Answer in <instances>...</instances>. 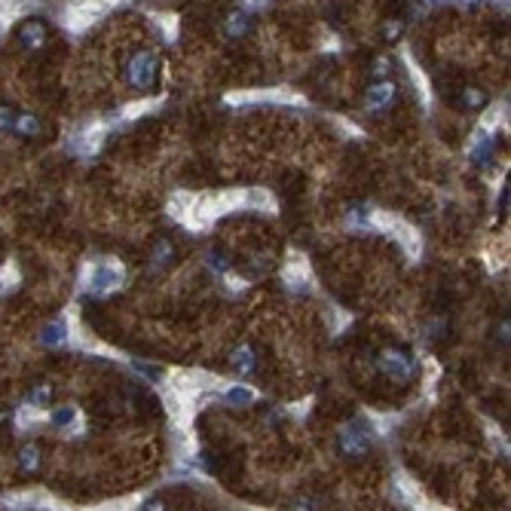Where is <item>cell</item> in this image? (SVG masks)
I'll return each instance as SVG.
<instances>
[{"label":"cell","mask_w":511,"mask_h":511,"mask_svg":"<svg viewBox=\"0 0 511 511\" xmlns=\"http://www.w3.org/2000/svg\"><path fill=\"white\" fill-rule=\"evenodd\" d=\"M120 282H122V267L117 260H95V263H86L80 285L86 291H92V294H108Z\"/></svg>","instance_id":"cell-1"},{"label":"cell","mask_w":511,"mask_h":511,"mask_svg":"<svg viewBox=\"0 0 511 511\" xmlns=\"http://www.w3.org/2000/svg\"><path fill=\"white\" fill-rule=\"evenodd\" d=\"M156 80V56L153 52H138L129 65V83L138 89H151Z\"/></svg>","instance_id":"cell-2"},{"label":"cell","mask_w":511,"mask_h":511,"mask_svg":"<svg viewBox=\"0 0 511 511\" xmlns=\"http://www.w3.org/2000/svg\"><path fill=\"white\" fill-rule=\"evenodd\" d=\"M68 340H70L68 319H56V322H49L46 328L40 331V343H43V346H65Z\"/></svg>","instance_id":"cell-3"},{"label":"cell","mask_w":511,"mask_h":511,"mask_svg":"<svg viewBox=\"0 0 511 511\" xmlns=\"http://www.w3.org/2000/svg\"><path fill=\"white\" fill-rule=\"evenodd\" d=\"M43 502H52L43 490H25V493H15V496H6L4 505L6 508H49Z\"/></svg>","instance_id":"cell-4"},{"label":"cell","mask_w":511,"mask_h":511,"mask_svg":"<svg viewBox=\"0 0 511 511\" xmlns=\"http://www.w3.org/2000/svg\"><path fill=\"white\" fill-rule=\"evenodd\" d=\"M380 367L389 377H395V380H408V374H410V358L404 355V352H386L383 355V361H380Z\"/></svg>","instance_id":"cell-5"},{"label":"cell","mask_w":511,"mask_h":511,"mask_svg":"<svg viewBox=\"0 0 511 511\" xmlns=\"http://www.w3.org/2000/svg\"><path fill=\"white\" fill-rule=\"evenodd\" d=\"M49 422H52V426H56L58 431H70V435H77V431L83 429L77 408H58V410L49 417Z\"/></svg>","instance_id":"cell-6"},{"label":"cell","mask_w":511,"mask_h":511,"mask_svg":"<svg viewBox=\"0 0 511 511\" xmlns=\"http://www.w3.org/2000/svg\"><path fill=\"white\" fill-rule=\"evenodd\" d=\"M395 99V86L392 83H374L371 95H367V111H380Z\"/></svg>","instance_id":"cell-7"},{"label":"cell","mask_w":511,"mask_h":511,"mask_svg":"<svg viewBox=\"0 0 511 511\" xmlns=\"http://www.w3.org/2000/svg\"><path fill=\"white\" fill-rule=\"evenodd\" d=\"M40 422H43V410L37 404H25V408L15 410V429L19 431H28L34 426H40Z\"/></svg>","instance_id":"cell-8"},{"label":"cell","mask_w":511,"mask_h":511,"mask_svg":"<svg viewBox=\"0 0 511 511\" xmlns=\"http://www.w3.org/2000/svg\"><path fill=\"white\" fill-rule=\"evenodd\" d=\"M340 444H343V450H346L349 456H358V453H365V447H367V438H365V431H355V429H346L340 435Z\"/></svg>","instance_id":"cell-9"},{"label":"cell","mask_w":511,"mask_h":511,"mask_svg":"<svg viewBox=\"0 0 511 511\" xmlns=\"http://www.w3.org/2000/svg\"><path fill=\"white\" fill-rule=\"evenodd\" d=\"M493 156V138H487V135H481L478 132V138H474V144H472V163H487Z\"/></svg>","instance_id":"cell-10"},{"label":"cell","mask_w":511,"mask_h":511,"mask_svg":"<svg viewBox=\"0 0 511 511\" xmlns=\"http://www.w3.org/2000/svg\"><path fill=\"white\" fill-rule=\"evenodd\" d=\"M224 31H227V37H245V34H248V15L245 13H230Z\"/></svg>","instance_id":"cell-11"},{"label":"cell","mask_w":511,"mask_h":511,"mask_svg":"<svg viewBox=\"0 0 511 511\" xmlns=\"http://www.w3.org/2000/svg\"><path fill=\"white\" fill-rule=\"evenodd\" d=\"M22 40L28 43L31 49H37V46H43V28L37 22H31V25H25L22 28Z\"/></svg>","instance_id":"cell-12"},{"label":"cell","mask_w":511,"mask_h":511,"mask_svg":"<svg viewBox=\"0 0 511 511\" xmlns=\"http://www.w3.org/2000/svg\"><path fill=\"white\" fill-rule=\"evenodd\" d=\"M227 401H230V404H251L254 392L245 389V386H230V389H227Z\"/></svg>","instance_id":"cell-13"},{"label":"cell","mask_w":511,"mask_h":511,"mask_svg":"<svg viewBox=\"0 0 511 511\" xmlns=\"http://www.w3.org/2000/svg\"><path fill=\"white\" fill-rule=\"evenodd\" d=\"M13 129H15V132H22V135H34V132L40 129V122L34 120L31 113H25V117H19V120L13 122Z\"/></svg>","instance_id":"cell-14"},{"label":"cell","mask_w":511,"mask_h":511,"mask_svg":"<svg viewBox=\"0 0 511 511\" xmlns=\"http://www.w3.org/2000/svg\"><path fill=\"white\" fill-rule=\"evenodd\" d=\"M19 462H22L25 472H34V469H37V462H40V460H37V447H25Z\"/></svg>","instance_id":"cell-15"},{"label":"cell","mask_w":511,"mask_h":511,"mask_svg":"<svg viewBox=\"0 0 511 511\" xmlns=\"http://www.w3.org/2000/svg\"><path fill=\"white\" fill-rule=\"evenodd\" d=\"M169 258H172V242H160V245L153 248V263L160 267V263H165Z\"/></svg>","instance_id":"cell-16"},{"label":"cell","mask_w":511,"mask_h":511,"mask_svg":"<svg viewBox=\"0 0 511 511\" xmlns=\"http://www.w3.org/2000/svg\"><path fill=\"white\" fill-rule=\"evenodd\" d=\"M13 122H15V113H13V111H6V108H0V132L13 129Z\"/></svg>","instance_id":"cell-17"},{"label":"cell","mask_w":511,"mask_h":511,"mask_svg":"<svg viewBox=\"0 0 511 511\" xmlns=\"http://www.w3.org/2000/svg\"><path fill=\"white\" fill-rule=\"evenodd\" d=\"M484 101V95L478 89H465V104H472V108H478V104Z\"/></svg>","instance_id":"cell-18"},{"label":"cell","mask_w":511,"mask_h":511,"mask_svg":"<svg viewBox=\"0 0 511 511\" xmlns=\"http://www.w3.org/2000/svg\"><path fill=\"white\" fill-rule=\"evenodd\" d=\"M386 74H389V61H386V58H377V61H374V77H386Z\"/></svg>","instance_id":"cell-19"}]
</instances>
